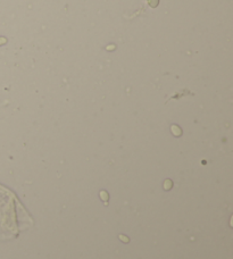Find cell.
Here are the masks:
<instances>
[{"label":"cell","instance_id":"cell-4","mask_svg":"<svg viewBox=\"0 0 233 259\" xmlns=\"http://www.w3.org/2000/svg\"><path fill=\"white\" fill-rule=\"evenodd\" d=\"M5 42H6V39H4V38H1V39H0V44H4Z\"/></svg>","mask_w":233,"mask_h":259},{"label":"cell","instance_id":"cell-2","mask_svg":"<svg viewBox=\"0 0 233 259\" xmlns=\"http://www.w3.org/2000/svg\"><path fill=\"white\" fill-rule=\"evenodd\" d=\"M147 1H148V5L150 6L151 8H156L159 4V0H147Z\"/></svg>","mask_w":233,"mask_h":259},{"label":"cell","instance_id":"cell-3","mask_svg":"<svg viewBox=\"0 0 233 259\" xmlns=\"http://www.w3.org/2000/svg\"><path fill=\"white\" fill-rule=\"evenodd\" d=\"M119 238L122 239V240H125V241H124L125 243H127V242H129V239H127V238H125V236H124V238H123V235H119Z\"/></svg>","mask_w":233,"mask_h":259},{"label":"cell","instance_id":"cell-1","mask_svg":"<svg viewBox=\"0 0 233 259\" xmlns=\"http://www.w3.org/2000/svg\"><path fill=\"white\" fill-rule=\"evenodd\" d=\"M172 132H173V134L175 135V136H180L181 133H182L181 129H180V127H177L176 125H173V126H172Z\"/></svg>","mask_w":233,"mask_h":259}]
</instances>
